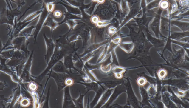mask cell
<instances>
[{
    "label": "cell",
    "instance_id": "28",
    "mask_svg": "<svg viewBox=\"0 0 189 108\" xmlns=\"http://www.w3.org/2000/svg\"><path fill=\"white\" fill-rule=\"evenodd\" d=\"M178 95L179 96L183 97L185 96V93L184 92L180 91L179 92H178Z\"/></svg>",
    "mask_w": 189,
    "mask_h": 108
},
{
    "label": "cell",
    "instance_id": "2",
    "mask_svg": "<svg viewBox=\"0 0 189 108\" xmlns=\"http://www.w3.org/2000/svg\"><path fill=\"white\" fill-rule=\"evenodd\" d=\"M41 13V10L40 9L39 11L33 13L29 15L22 21L20 20L18 22L17 17L15 18V24L13 27L11 31L10 30V28L9 27V38L7 42H9L10 41L11 42L13 38L18 37L20 32L25 29L28 25L35 21V20H37L39 18Z\"/></svg>",
    "mask_w": 189,
    "mask_h": 108
},
{
    "label": "cell",
    "instance_id": "23",
    "mask_svg": "<svg viewBox=\"0 0 189 108\" xmlns=\"http://www.w3.org/2000/svg\"><path fill=\"white\" fill-rule=\"evenodd\" d=\"M55 1H53L52 2H48V3H45L47 4V7L48 11H49L51 14L54 11L55 8V4L53 2Z\"/></svg>",
    "mask_w": 189,
    "mask_h": 108
},
{
    "label": "cell",
    "instance_id": "15",
    "mask_svg": "<svg viewBox=\"0 0 189 108\" xmlns=\"http://www.w3.org/2000/svg\"><path fill=\"white\" fill-rule=\"evenodd\" d=\"M52 70L56 72H66V71L62 61H59L53 67Z\"/></svg>",
    "mask_w": 189,
    "mask_h": 108
},
{
    "label": "cell",
    "instance_id": "6",
    "mask_svg": "<svg viewBox=\"0 0 189 108\" xmlns=\"http://www.w3.org/2000/svg\"><path fill=\"white\" fill-rule=\"evenodd\" d=\"M41 13L40 15L39 21L36 25L35 26V30L32 36H34V44L36 43L37 38L40 30L43 27V24L48 15L51 13L48 10L47 7V4L43 1L42 2V6L41 9Z\"/></svg>",
    "mask_w": 189,
    "mask_h": 108
},
{
    "label": "cell",
    "instance_id": "20",
    "mask_svg": "<svg viewBox=\"0 0 189 108\" xmlns=\"http://www.w3.org/2000/svg\"><path fill=\"white\" fill-rule=\"evenodd\" d=\"M84 96L80 94V97L76 100L73 99V101L75 102V105L78 107L80 108L83 107V98Z\"/></svg>",
    "mask_w": 189,
    "mask_h": 108
},
{
    "label": "cell",
    "instance_id": "25",
    "mask_svg": "<svg viewBox=\"0 0 189 108\" xmlns=\"http://www.w3.org/2000/svg\"><path fill=\"white\" fill-rule=\"evenodd\" d=\"M169 5V3L168 1H162L160 2V7L162 9L165 10L168 8Z\"/></svg>",
    "mask_w": 189,
    "mask_h": 108
},
{
    "label": "cell",
    "instance_id": "22",
    "mask_svg": "<svg viewBox=\"0 0 189 108\" xmlns=\"http://www.w3.org/2000/svg\"><path fill=\"white\" fill-rule=\"evenodd\" d=\"M137 84L140 87H144L147 84V81L144 77H141L137 79Z\"/></svg>",
    "mask_w": 189,
    "mask_h": 108
},
{
    "label": "cell",
    "instance_id": "26",
    "mask_svg": "<svg viewBox=\"0 0 189 108\" xmlns=\"http://www.w3.org/2000/svg\"><path fill=\"white\" fill-rule=\"evenodd\" d=\"M74 82H75V81L73 78H70V77H68L66 79L65 84L66 86L70 87L73 84Z\"/></svg>",
    "mask_w": 189,
    "mask_h": 108
},
{
    "label": "cell",
    "instance_id": "13",
    "mask_svg": "<svg viewBox=\"0 0 189 108\" xmlns=\"http://www.w3.org/2000/svg\"><path fill=\"white\" fill-rule=\"evenodd\" d=\"M35 29V26L34 25H32L30 27L25 28L20 32L18 37H25L27 38V40H29L30 37L33 36L32 35V32L33 30Z\"/></svg>",
    "mask_w": 189,
    "mask_h": 108
},
{
    "label": "cell",
    "instance_id": "19",
    "mask_svg": "<svg viewBox=\"0 0 189 108\" xmlns=\"http://www.w3.org/2000/svg\"><path fill=\"white\" fill-rule=\"evenodd\" d=\"M168 75V72L164 69H161L158 71L157 75L160 80L164 79Z\"/></svg>",
    "mask_w": 189,
    "mask_h": 108
},
{
    "label": "cell",
    "instance_id": "5",
    "mask_svg": "<svg viewBox=\"0 0 189 108\" xmlns=\"http://www.w3.org/2000/svg\"><path fill=\"white\" fill-rule=\"evenodd\" d=\"M11 43L8 44H5L1 49V52L4 50L14 49L15 50H22L24 52L29 51L27 50L28 46L30 43L29 40L26 37L18 36L13 39Z\"/></svg>",
    "mask_w": 189,
    "mask_h": 108
},
{
    "label": "cell",
    "instance_id": "1",
    "mask_svg": "<svg viewBox=\"0 0 189 108\" xmlns=\"http://www.w3.org/2000/svg\"><path fill=\"white\" fill-rule=\"evenodd\" d=\"M6 8H3L0 14V24L10 25L13 27L15 18L22 15L20 10L26 4L24 1H5Z\"/></svg>",
    "mask_w": 189,
    "mask_h": 108
},
{
    "label": "cell",
    "instance_id": "24",
    "mask_svg": "<svg viewBox=\"0 0 189 108\" xmlns=\"http://www.w3.org/2000/svg\"><path fill=\"white\" fill-rule=\"evenodd\" d=\"M71 57V56H69L65 58V65L67 68H70L72 65Z\"/></svg>",
    "mask_w": 189,
    "mask_h": 108
},
{
    "label": "cell",
    "instance_id": "9",
    "mask_svg": "<svg viewBox=\"0 0 189 108\" xmlns=\"http://www.w3.org/2000/svg\"><path fill=\"white\" fill-rule=\"evenodd\" d=\"M7 59L1 57V71L3 72L8 74L11 77L13 80L18 83H20L19 76L15 71L6 64Z\"/></svg>",
    "mask_w": 189,
    "mask_h": 108
},
{
    "label": "cell",
    "instance_id": "3",
    "mask_svg": "<svg viewBox=\"0 0 189 108\" xmlns=\"http://www.w3.org/2000/svg\"><path fill=\"white\" fill-rule=\"evenodd\" d=\"M30 53L29 51L24 52L22 50H15L13 56L7 65L16 71L19 77L30 55Z\"/></svg>",
    "mask_w": 189,
    "mask_h": 108
},
{
    "label": "cell",
    "instance_id": "14",
    "mask_svg": "<svg viewBox=\"0 0 189 108\" xmlns=\"http://www.w3.org/2000/svg\"><path fill=\"white\" fill-rule=\"evenodd\" d=\"M33 100L26 97H22L20 96L17 103H19L20 106L21 107H29L32 103Z\"/></svg>",
    "mask_w": 189,
    "mask_h": 108
},
{
    "label": "cell",
    "instance_id": "7",
    "mask_svg": "<svg viewBox=\"0 0 189 108\" xmlns=\"http://www.w3.org/2000/svg\"><path fill=\"white\" fill-rule=\"evenodd\" d=\"M34 52V50H33L32 51L23 69L21 75L19 77L20 81L23 83H28L32 81L30 70L32 65Z\"/></svg>",
    "mask_w": 189,
    "mask_h": 108
},
{
    "label": "cell",
    "instance_id": "21",
    "mask_svg": "<svg viewBox=\"0 0 189 108\" xmlns=\"http://www.w3.org/2000/svg\"><path fill=\"white\" fill-rule=\"evenodd\" d=\"M51 86L50 85L49 88L48 89V90L47 96L44 98L43 100H44L45 102L43 104L42 107L49 108V99L50 96V90Z\"/></svg>",
    "mask_w": 189,
    "mask_h": 108
},
{
    "label": "cell",
    "instance_id": "27",
    "mask_svg": "<svg viewBox=\"0 0 189 108\" xmlns=\"http://www.w3.org/2000/svg\"><path fill=\"white\" fill-rule=\"evenodd\" d=\"M52 13H53V17L57 18H58L62 17V12L59 10H55V11H53Z\"/></svg>",
    "mask_w": 189,
    "mask_h": 108
},
{
    "label": "cell",
    "instance_id": "11",
    "mask_svg": "<svg viewBox=\"0 0 189 108\" xmlns=\"http://www.w3.org/2000/svg\"><path fill=\"white\" fill-rule=\"evenodd\" d=\"M69 86H66L64 90V97L63 108H73L76 107L74 104L73 99L70 94Z\"/></svg>",
    "mask_w": 189,
    "mask_h": 108
},
{
    "label": "cell",
    "instance_id": "8",
    "mask_svg": "<svg viewBox=\"0 0 189 108\" xmlns=\"http://www.w3.org/2000/svg\"><path fill=\"white\" fill-rule=\"evenodd\" d=\"M47 75L49 76L48 78H52L54 79L57 84L59 92L67 86L65 84V81L66 78L69 77L66 74L56 72L52 69Z\"/></svg>",
    "mask_w": 189,
    "mask_h": 108
},
{
    "label": "cell",
    "instance_id": "4",
    "mask_svg": "<svg viewBox=\"0 0 189 108\" xmlns=\"http://www.w3.org/2000/svg\"><path fill=\"white\" fill-rule=\"evenodd\" d=\"M63 50H58L55 48L54 53L47 64L48 66L47 68L38 76H35L31 75L32 81L36 82L40 86L42 87V85L40 84V83L45 78V76H47V74L49 72L53 67L57 63L58 61L62 58L63 55Z\"/></svg>",
    "mask_w": 189,
    "mask_h": 108
},
{
    "label": "cell",
    "instance_id": "10",
    "mask_svg": "<svg viewBox=\"0 0 189 108\" xmlns=\"http://www.w3.org/2000/svg\"><path fill=\"white\" fill-rule=\"evenodd\" d=\"M43 36L47 48V53L44 55V58L46 64L47 65L54 53L55 44L53 42V38H48L45 33H43Z\"/></svg>",
    "mask_w": 189,
    "mask_h": 108
},
{
    "label": "cell",
    "instance_id": "12",
    "mask_svg": "<svg viewBox=\"0 0 189 108\" xmlns=\"http://www.w3.org/2000/svg\"><path fill=\"white\" fill-rule=\"evenodd\" d=\"M49 15L46 19L43 27H48L50 28L52 38H53V31L57 27L58 24L54 21L53 17L50 16Z\"/></svg>",
    "mask_w": 189,
    "mask_h": 108
},
{
    "label": "cell",
    "instance_id": "17",
    "mask_svg": "<svg viewBox=\"0 0 189 108\" xmlns=\"http://www.w3.org/2000/svg\"><path fill=\"white\" fill-rule=\"evenodd\" d=\"M39 85V84L34 81H32L28 83L27 86L30 92H31L30 93L32 92H36Z\"/></svg>",
    "mask_w": 189,
    "mask_h": 108
},
{
    "label": "cell",
    "instance_id": "16",
    "mask_svg": "<svg viewBox=\"0 0 189 108\" xmlns=\"http://www.w3.org/2000/svg\"><path fill=\"white\" fill-rule=\"evenodd\" d=\"M15 50V49H13L8 51H2L1 53V56L7 60L11 59L14 55Z\"/></svg>",
    "mask_w": 189,
    "mask_h": 108
},
{
    "label": "cell",
    "instance_id": "18",
    "mask_svg": "<svg viewBox=\"0 0 189 108\" xmlns=\"http://www.w3.org/2000/svg\"><path fill=\"white\" fill-rule=\"evenodd\" d=\"M110 92L108 91L106 92V93L105 92V93L104 94L100 101H99L98 105H97L96 107H101L102 106H103V105L105 104V103L107 101V100L108 99V98L109 96Z\"/></svg>",
    "mask_w": 189,
    "mask_h": 108
}]
</instances>
